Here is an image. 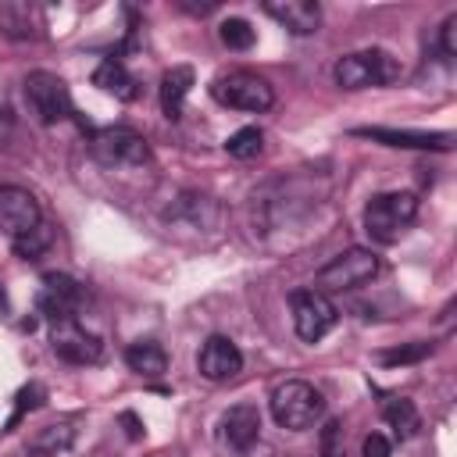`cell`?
I'll list each match as a JSON object with an SVG mask.
<instances>
[{
  "mask_svg": "<svg viewBox=\"0 0 457 457\" xmlns=\"http://www.w3.org/2000/svg\"><path fill=\"white\" fill-rule=\"evenodd\" d=\"M418 218V196L414 193H375L364 204V228L375 243L393 246Z\"/></svg>",
  "mask_w": 457,
  "mask_h": 457,
  "instance_id": "1",
  "label": "cell"
},
{
  "mask_svg": "<svg viewBox=\"0 0 457 457\" xmlns=\"http://www.w3.org/2000/svg\"><path fill=\"white\" fill-rule=\"evenodd\" d=\"M321 414H325V396L311 382L289 378V382L271 389V418H275V425H282L289 432H303V428L318 425Z\"/></svg>",
  "mask_w": 457,
  "mask_h": 457,
  "instance_id": "2",
  "label": "cell"
},
{
  "mask_svg": "<svg viewBox=\"0 0 457 457\" xmlns=\"http://www.w3.org/2000/svg\"><path fill=\"white\" fill-rule=\"evenodd\" d=\"M336 82L343 89H371V86H389L393 79H400V61L378 46L371 50H353L343 54L332 68Z\"/></svg>",
  "mask_w": 457,
  "mask_h": 457,
  "instance_id": "3",
  "label": "cell"
},
{
  "mask_svg": "<svg viewBox=\"0 0 457 457\" xmlns=\"http://www.w3.org/2000/svg\"><path fill=\"white\" fill-rule=\"evenodd\" d=\"M89 154L104 168H143L150 161V143L125 125H111L89 136Z\"/></svg>",
  "mask_w": 457,
  "mask_h": 457,
  "instance_id": "4",
  "label": "cell"
},
{
  "mask_svg": "<svg viewBox=\"0 0 457 457\" xmlns=\"http://www.w3.org/2000/svg\"><path fill=\"white\" fill-rule=\"evenodd\" d=\"M211 96L221 104V107H232V111H250V114H261L275 104V93L268 86V79L253 75V71H225L211 82Z\"/></svg>",
  "mask_w": 457,
  "mask_h": 457,
  "instance_id": "5",
  "label": "cell"
},
{
  "mask_svg": "<svg viewBox=\"0 0 457 457\" xmlns=\"http://www.w3.org/2000/svg\"><path fill=\"white\" fill-rule=\"evenodd\" d=\"M375 275H378V257L364 246H350V250L336 253L314 275V286H318V293H346V289H357V286L371 282Z\"/></svg>",
  "mask_w": 457,
  "mask_h": 457,
  "instance_id": "6",
  "label": "cell"
},
{
  "mask_svg": "<svg viewBox=\"0 0 457 457\" xmlns=\"http://www.w3.org/2000/svg\"><path fill=\"white\" fill-rule=\"evenodd\" d=\"M25 104L43 125H57V121L71 118V111H75L68 82L54 71H43V68L25 75Z\"/></svg>",
  "mask_w": 457,
  "mask_h": 457,
  "instance_id": "7",
  "label": "cell"
},
{
  "mask_svg": "<svg viewBox=\"0 0 457 457\" xmlns=\"http://www.w3.org/2000/svg\"><path fill=\"white\" fill-rule=\"evenodd\" d=\"M289 307H293V328H296V336L303 343H318L339 321L336 303L318 289H296L289 296Z\"/></svg>",
  "mask_w": 457,
  "mask_h": 457,
  "instance_id": "8",
  "label": "cell"
},
{
  "mask_svg": "<svg viewBox=\"0 0 457 457\" xmlns=\"http://www.w3.org/2000/svg\"><path fill=\"white\" fill-rule=\"evenodd\" d=\"M50 346L61 361L68 364H96L104 357V343L86 332L79 325V318H64V321H54V332H50Z\"/></svg>",
  "mask_w": 457,
  "mask_h": 457,
  "instance_id": "9",
  "label": "cell"
},
{
  "mask_svg": "<svg viewBox=\"0 0 457 457\" xmlns=\"http://www.w3.org/2000/svg\"><path fill=\"white\" fill-rule=\"evenodd\" d=\"M43 221V211H39V200L21 189V186H0V232H7L11 239L36 228Z\"/></svg>",
  "mask_w": 457,
  "mask_h": 457,
  "instance_id": "10",
  "label": "cell"
},
{
  "mask_svg": "<svg viewBox=\"0 0 457 457\" xmlns=\"http://www.w3.org/2000/svg\"><path fill=\"white\" fill-rule=\"evenodd\" d=\"M196 368L207 382H228L243 371V353L228 336H207L196 353Z\"/></svg>",
  "mask_w": 457,
  "mask_h": 457,
  "instance_id": "11",
  "label": "cell"
},
{
  "mask_svg": "<svg viewBox=\"0 0 457 457\" xmlns=\"http://www.w3.org/2000/svg\"><path fill=\"white\" fill-rule=\"evenodd\" d=\"M79 300H82V286H79L71 275H61V271L43 275L39 311L46 314V321H50V325H54V321H64V318H75Z\"/></svg>",
  "mask_w": 457,
  "mask_h": 457,
  "instance_id": "12",
  "label": "cell"
},
{
  "mask_svg": "<svg viewBox=\"0 0 457 457\" xmlns=\"http://www.w3.org/2000/svg\"><path fill=\"white\" fill-rule=\"evenodd\" d=\"M221 439L228 450L246 453L261 439V411L257 403H236L221 414Z\"/></svg>",
  "mask_w": 457,
  "mask_h": 457,
  "instance_id": "13",
  "label": "cell"
},
{
  "mask_svg": "<svg viewBox=\"0 0 457 457\" xmlns=\"http://www.w3.org/2000/svg\"><path fill=\"white\" fill-rule=\"evenodd\" d=\"M264 14H271L293 36H311L321 25L318 0H264Z\"/></svg>",
  "mask_w": 457,
  "mask_h": 457,
  "instance_id": "14",
  "label": "cell"
},
{
  "mask_svg": "<svg viewBox=\"0 0 457 457\" xmlns=\"http://www.w3.org/2000/svg\"><path fill=\"white\" fill-rule=\"evenodd\" d=\"M353 136L386 143V146H403V150H450L453 136L450 132H411V129H353Z\"/></svg>",
  "mask_w": 457,
  "mask_h": 457,
  "instance_id": "15",
  "label": "cell"
},
{
  "mask_svg": "<svg viewBox=\"0 0 457 457\" xmlns=\"http://www.w3.org/2000/svg\"><path fill=\"white\" fill-rule=\"evenodd\" d=\"M193 82H196V75H193L189 64H171L161 75V111H164L168 121H179L182 118V104H186Z\"/></svg>",
  "mask_w": 457,
  "mask_h": 457,
  "instance_id": "16",
  "label": "cell"
},
{
  "mask_svg": "<svg viewBox=\"0 0 457 457\" xmlns=\"http://www.w3.org/2000/svg\"><path fill=\"white\" fill-rule=\"evenodd\" d=\"M93 86H100V89L111 93L114 100H136V96H139V82L129 75V68H125L118 57H107V61L96 64Z\"/></svg>",
  "mask_w": 457,
  "mask_h": 457,
  "instance_id": "17",
  "label": "cell"
},
{
  "mask_svg": "<svg viewBox=\"0 0 457 457\" xmlns=\"http://www.w3.org/2000/svg\"><path fill=\"white\" fill-rule=\"evenodd\" d=\"M125 364H129V371H136L143 378H161L168 371V353L157 343L139 339V343H129L125 346Z\"/></svg>",
  "mask_w": 457,
  "mask_h": 457,
  "instance_id": "18",
  "label": "cell"
},
{
  "mask_svg": "<svg viewBox=\"0 0 457 457\" xmlns=\"http://www.w3.org/2000/svg\"><path fill=\"white\" fill-rule=\"evenodd\" d=\"M382 418H386V425L400 436V439H411L418 428H421V418H418V407L407 400V396H393V400H386V407H382Z\"/></svg>",
  "mask_w": 457,
  "mask_h": 457,
  "instance_id": "19",
  "label": "cell"
},
{
  "mask_svg": "<svg viewBox=\"0 0 457 457\" xmlns=\"http://www.w3.org/2000/svg\"><path fill=\"white\" fill-rule=\"evenodd\" d=\"M225 150H228V157H236V161H250V157H257V154L264 150V136H261V129L246 125V129H239V132H232V136L225 139Z\"/></svg>",
  "mask_w": 457,
  "mask_h": 457,
  "instance_id": "20",
  "label": "cell"
},
{
  "mask_svg": "<svg viewBox=\"0 0 457 457\" xmlns=\"http://www.w3.org/2000/svg\"><path fill=\"white\" fill-rule=\"evenodd\" d=\"M218 36H221V43H225L228 50H250L253 39H257V32H253V25H250L246 18H225V21L218 25Z\"/></svg>",
  "mask_w": 457,
  "mask_h": 457,
  "instance_id": "21",
  "label": "cell"
},
{
  "mask_svg": "<svg viewBox=\"0 0 457 457\" xmlns=\"http://www.w3.org/2000/svg\"><path fill=\"white\" fill-rule=\"evenodd\" d=\"M50 243H54V232H50V225H46V221H39L36 228H29V232L14 236V253H18V257H25V261H32V257H39Z\"/></svg>",
  "mask_w": 457,
  "mask_h": 457,
  "instance_id": "22",
  "label": "cell"
},
{
  "mask_svg": "<svg viewBox=\"0 0 457 457\" xmlns=\"http://www.w3.org/2000/svg\"><path fill=\"white\" fill-rule=\"evenodd\" d=\"M428 353H432V343L414 339V343H403V346L382 350V353H378V364H386V368H396V364H418V361H425Z\"/></svg>",
  "mask_w": 457,
  "mask_h": 457,
  "instance_id": "23",
  "label": "cell"
},
{
  "mask_svg": "<svg viewBox=\"0 0 457 457\" xmlns=\"http://www.w3.org/2000/svg\"><path fill=\"white\" fill-rule=\"evenodd\" d=\"M71 425H46V428H39L36 436H32V450H39V453H57V450H64L68 443H71Z\"/></svg>",
  "mask_w": 457,
  "mask_h": 457,
  "instance_id": "24",
  "label": "cell"
},
{
  "mask_svg": "<svg viewBox=\"0 0 457 457\" xmlns=\"http://www.w3.org/2000/svg\"><path fill=\"white\" fill-rule=\"evenodd\" d=\"M318 457H346V443H343V421L328 418L321 425V436H318Z\"/></svg>",
  "mask_w": 457,
  "mask_h": 457,
  "instance_id": "25",
  "label": "cell"
},
{
  "mask_svg": "<svg viewBox=\"0 0 457 457\" xmlns=\"http://www.w3.org/2000/svg\"><path fill=\"white\" fill-rule=\"evenodd\" d=\"M43 396H46V393H43V386H39V382H32V386H25V389H21L18 396H14L18 403H14V414H11V421H7V428H4V432H11V428H14V425H18L21 418H25V411H32V407H39V403H43Z\"/></svg>",
  "mask_w": 457,
  "mask_h": 457,
  "instance_id": "26",
  "label": "cell"
},
{
  "mask_svg": "<svg viewBox=\"0 0 457 457\" xmlns=\"http://www.w3.org/2000/svg\"><path fill=\"white\" fill-rule=\"evenodd\" d=\"M439 54H443V61L457 57V14H450L439 29Z\"/></svg>",
  "mask_w": 457,
  "mask_h": 457,
  "instance_id": "27",
  "label": "cell"
},
{
  "mask_svg": "<svg viewBox=\"0 0 457 457\" xmlns=\"http://www.w3.org/2000/svg\"><path fill=\"white\" fill-rule=\"evenodd\" d=\"M361 453H364V457H389V453H393V443H389L382 432H371V436H364Z\"/></svg>",
  "mask_w": 457,
  "mask_h": 457,
  "instance_id": "28",
  "label": "cell"
},
{
  "mask_svg": "<svg viewBox=\"0 0 457 457\" xmlns=\"http://www.w3.org/2000/svg\"><path fill=\"white\" fill-rule=\"evenodd\" d=\"M179 7H182V11H189V14H211V11L218 7V0H207V4H196V0H179Z\"/></svg>",
  "mask_w": 457,
  "mask_h": 457,
  "instance_id": "29",
  "label": "cell"
},
{
  "mask_svg": "<svg viewBox=\"0 0 457 457\" xmlns=\"http://www.w3.org/2000/svg\"><path fill=\"white\" fill-rule=\"evenodd\" d=\"M11 136H14V118L0 107V146H4V143H11Z\"/></svg>",
  "mask_w": 457,
  "mask_h": 457,
  "instance_id": "30",
  "label": "cell"
},
{
  "mask_svg": "<svg viewBox=\"0 0 457 457\" xmlns=\"http://www.w3.org/2000/svg\"><path fill=\"white\" fill-rule=\"evenodd\" d=\"M150 457H182V453H168V450H157V453H150Z\"/></svg>",
  "mask_w": 457,
  "mask_h": 457,
  "instance_id": "31",
  "label": "cell"
}]
</instances>
